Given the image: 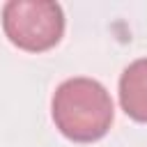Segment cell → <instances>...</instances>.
Listing matches in <instances>:
<instances>
[{"mask_svg": "<svg viewBox=\"0 0 147 147\" xmlns=\"http://www.w3.org/2000/svg\"><path fill=\"white\" fill-rule=\"evenodd\" d=\"M51 117L64 138L94 142L110 131L115 108L108 90L99 80L76 76L57 85L51 99Z\"/></svg>", "mask_w": 147, "mask_h": 147, "instance_id": "6da1fadb", "label": "cell"}, {"mask_svg": "<svg viewBox=\"0 0 147 147\" xmlns=\"http://www.w3.org/2000/svg\"><path fill=\"white\" fill-rule=\"evenodd\" d=\"M2 30L16 48L41 53L60 44L64 11L51 0H9L2 7Z\"/></svg>", "mask_w": 147, "mask_h": 147, "instance_id": "7a4b0ae2", "label": "cell"}, {"mask_svg": "<svg viewBox=\"0 0 147 147\" xmlns=\"http://www.w3.org/2000/svg\"><path fill=\"white\" fill-rule=\"evenodd\" d=\"M119 103H122V110L131 119L147 124V57L133 60L122 71Z\"/></svg>", "mask_w": 147, "mask_h": 147, "instance_id": "3957f363", "label": "cell"}]
</instances>
